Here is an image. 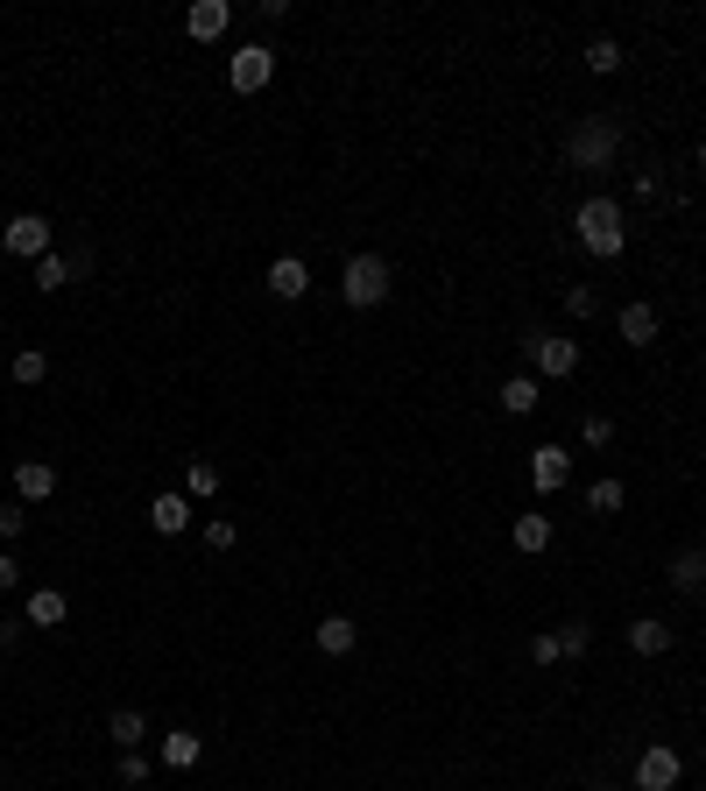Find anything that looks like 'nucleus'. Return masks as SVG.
Here are the masks:
<instances>
[{
    "label": "nucleus",
    "instance_id": "obj_1",
    "mask_svg": "<svg viewBox=\"0 0 706 791\" xmlns=\"http://www.w3.org/2000/svg\"><path fill=\"white\" fill-rule=\"evenodd\" d=\"M573 227H579V248H587V255H600V262H614L629 248V213L614 199H587L573 213Z\"/></svg>",
    "mask_w": 706,
    "mask_h": 791
},
{
    "label": "nucleus",
    "instance_id": "obj_2",
    "mask_svg": "<svg viewBox=\"0 0 706 791\" xmlns=\"http://www.w3.org/2000/svg\"><path fill=\"white\" fill-rule=\"evenodd\" d=\"M614 148H622V128H614L608 113H587V121L565 134V163H573V170H608Z\"/></svg>",
    "mask_w": 706,
    "mask_h": 791
},
{
    "label": "nucleus",
    "instance_id": "obj_3",
    "mask_svg": "<svg viewBox=\"0 0 706 791\" xmlns=\"http://www.w3.org/2000/svg\"><path fill=\"white\" fill-rule=\"evenodd\" d=\"M388 262L382 255H347V268H339V297H347V311H374L388 297Z\"/></svg>",
    "mask_w": 706,
    "mask_h": 791
},
{
    "label": "nucleus",
    "instance_id": "obj_4",
    "mask_svg": "<svg viewBox=\"0 0 706 791\" xmlns=\"http://www.w3.org/2000/svg\"><path fill=\"white\" fill-rule=\"evenodd\" d=\"M523 353H530L537 375H551V382L579 375V339H565V333H530V339H523Z\"/></svg>",
    "mask_w": 706,
    "mask_h": 791
},
{
    "label": "nucleus",
    "instance_id": "obj_5",
    "mask_svg": "<svg viewBox=\"0 0 706 791\" xmlns=\"http://www.w3.org/2000/svg\"><path fill=\"white\" fill-rule=\"evenodd\" d=\"M0 248H8L14 262H43L50 255V219L43 213H14L8 227H0Z\"/></svg>",
    "mask_w": 706,
    "mask_h": 791
},
{
    "label": "nucleus",
    "instance_id": "obj_6",
    "mask_svg": "<svg viewBox=\"0 0 706 791\" xmlns=\"http://www.w3.org/2000/svg\"><path fill=\"white\" fill-rule=\"evenodd\" d=\"M268 79H276V50H268V43H240V50L227 57V85L234 93H262Z\"/></svg>",
    "mask_w": 706,
    "mask_h": 791
},
{
    "label": "nucleus",
    "instance_id": "obj_7",
    "mask_svg": "<svg viewBox=\"0 0 706 791\" xmlns=\"http://www.w3.org/2000/svg\"><path fill=\"white\" fill-rule=\"evenodd\" d=\"M679 778H685V756L671 742H650L636 756V791H679Z\"/></svg>",
    "mask_w": 706,
    "mask_h": 791
},
{
    "label": "nucleus",
    "instance_id": "obj_8",
    "mask_svg": "<svg viewBox=\"0 0 706 791\" xmlns=\"http://www.w3.org/2000/svg\"><path fill=\"white\" fill-rule=\"evenodd\" d=\"M530 481H537V495H559V488L573 481V453H565V445H537L530 453Z\"/></svg>",
    "mask_w": 706,
    "mask_h": 791
},
{
    "label": "nucleus",
    "instance_id": "obj_9",
    "mask_svg": "<svg viewBox=\"0 0 706 791\" xmlns=\"http://www.w3.org/2000/svg\"><path fill=\"white\" fill-rule=\"evenodd\" d=\"M227 22H234V8H227V0H191L184 36H191V43H219V36H227Z\"/></svg>",
    "mask_w": 706,
    "mask_h": 791
},
{
    "label": "nucleus",
    "instance_id": "obj_10",
    "mask_svg": "<svg viewBox=\"0 0 706 791\" xmlns=\"http://www.w3.org/2000/svg\"><path fill=\"white\" fill-rule=\"evenodd\" d=\"M64 615H71V594L64 587H36V594H28V608H22L28 630H64Z\"/></svg>",
    "mask_w": 706,
    "mask_h": 791
},
{
    "label": "nucleus",
    "instance_id": "obj_11",
    "mask_svg": "<svg viewBox=\"0 0 706 791\" xmlns=\"http://www.w3.org/2000/svg\"><path fill=\"white\" fill-rule=\"evenodd\" d=\"M14 495L22 502H50L57 495V467L50 459H14Z\"/></svg>",
    "mask_w": 706,
    "mask_h": 791
},
{
    "label": "nucleus",
    "instance_id": "obj_12",
    "mask_svg": "<svg viewBox=\"0 0 706 791\" xmlns=\"http://www.w3.org/2000/svg\"><path fill=\"white\" fill-rule=\"evenodd\" d=\"M268 290H276L283 304H297V297L311 290V268H304V255H276V262H268Z\"/></svg>",
    "mask_w": 706,
    "mask_h": 791
},
{
    "label": "nucleus",
    "instance_id": "obj_13",
    "mask_svg": "<svg viewBox=\"0 0 706 791\" xmlns=\"http://www.w3.org/2000/svg\"><path fill=\"white\" fill-rule=\"evenodd\" d=\"M184 524H191V495H184V488H170V495L148 502V530H156V537H177Z\"/></svg>",
    "mask_w": 706,
    "mask_h": 791
},
{
    "label": "nucleus",
    "instance_id": "obj_14",
    "mask_svg": "<svg viewBox=\"0 0 706 791\" xmlns=\"http://www.w3.org/2000/svg\"><path fill=\"white\" fill-rule=\"evenodd\" d=\"M614 325H622V339H629V347H657V304H643V297L614 311Z\"/></svg>",
    "mask_w": 706,
    "mask_h": 791
},
{
    "label": "nucleus",
    "instance_id": "obj_15",
    "mask_svg": "<svg viewBox=\"0 0 706 791\" xmlns=\"http://www.w3.org/2000/svg\"><path fill=\"white\" fill-rule=\"evenodd\" d=\"M551 537H559V530H551L545 510H523L516 524H508V544H516V551H551Z\"/></svg>",
    "mask_w": 706,
    "mask_h": 791
},
{
    "label": "nucleus",
    "instance_id": "obj_16",
    "mask_svg": "<svg viewBox=\"0 0 706 791\" xmlns=\"http://www.w3.org/2000/svg\"><path fill=\"white\" fill-rule=\"evenodd\" d=\"M629 650H636V658H665V650H671V622L636 615V622H629Z\"/></svg>",
    "mask_w": 706,
    "mask_h": 791
},
{
    "label": "nucleus",
    "instance_id": "obj_17",
    "mask_svg": "<svg viewBox=\"0 0 706 791\" xmlns=\"http://www.w3.org/2000/svg\"><path fill=\"white\" fill-rule=\"evenodd\" d=\"M665 579H671L679 594H699V587H706V551H699V544H685L679 559L665 565Z\"/></svg>",
    "mask_w": 706,
    "mask_h": 791
},
{
    "label": "nucleus",
    "instance_id": "obj_18",
    "mask_svg": "<svg viewBox=\"0 0 706 791\" xmlns=\"http://www.w3.org/2000/svg\"><path fill=\"white\" fill-rule=\"evenodd\" d=\"M494 403H502L508 417H530L537 403H545V389H537V375H508L502 389H494Z\"/></svg>",
    "mask_w": 706,
    "mask_h": 791
},
{
    "label": "nucleus",
    "instance_id": "obj_19",
    "mask_svg": "<svg viewBox=\"0 0 706 791\" xmlns=\"http://www.w3.org/2000/svg\"><path fill=\"white\" fill-rule=\"evenodd\" d=\"M354 644H360L354 615H325L319 622V650H325V658H354Z\"/></svg>",
    "mask_w": 706,
    "mask_h": 791
},
{
    "label": "nucleus",
    "instance_id": "obj_20",
    "mask_svg": "<svg viewBox=\"0 0 706 791\" xmlns=\"http://www.w3.org/2000/svg\"><path fill=\"white\" fill-rule=\"evenodd\" d=\"M163 764H170V770H191V764H199V756H205V742L199 735H191V728H170V735H163Z\"/></svg>",
    "mask_w": 706,
    "mask_h": 791
},
{
    "label": "nucleus",
    "instance_id": "obj_21",
    "mask_svg": "<svg viewBox=\"0 0 706 791\" xmlns=\"http://www.w3.org/2000/svg\"><path fill=\"white\" fill-rule=\"evenodd\" d=\"M184 495L191 502H213L219 495V459H191V467H184Z\"/></svg>",
    "mask_w": 706,
    "mask_h": 791
},
{
    "label": "nucleus",
    "instance_id": "obj_22",
    "mask_svg": "<svg viewBox=\"0 0 706 791\" xmlns=\"http://www.w3.org/2000/svg\"><path fill=\"white\" fill-rule=\"evenodd\" d=\"M107 735H113V750H142V742H148V721L134 707H120L113 721H107Z\"/></svg>",
    "mask_w": 706,
    "mask_h": 791
},
{
    "label": "nucleus",
    "instance_id": "obj_23",
    "mask_svg": "<svg viewBox=\"0 0 706 791\" xmlns=\"http://www.w3.org/2000/svg\"><path fill=\"white\" fill-rule=\"evenodd\" d=\"M587 71L614 79V71H622V43H614V36H594V43H587Z\"/></svg>",
    "mask_w": 706,
    "mask_h": 791
},
{
    "label": "nucleus",
    "instance_id": "obj_24",
    "mask_svg": "<svg viewBox=\"0 0 706 791\" xmlns=\"http://www.w3.org/2000/svg\"><path fill=\"white\" fill-rule=\"evenodd\" d=\"M622 502H629V488L614 481V474H608V481H594V488H587V510H594V516H614Z\"/></svg>",
    "mask_w": 706,
    "mask_h": 791
},
{
    "label": "nucleus",
    "instance_id": "obj_25",
    "mask_svg": "<svg viewBox=\"0 0 706 791\" xmlns=\"http://www.w3.org/2000/svg\"><path fill=\"white\" fill-rule=\"evenodd\" d=\"M43 375H50V353H43V347H22V353H14V382H22V389H36Z\"/></svg>",
    "mask_w": 706,
    "mask_h": 791
},
{
    "label": "nucleus",
    "instance_id": "obj_26",
    "mask_svg": "<svg viewBox=\"0 0 706 791\" xmlns=\"http://www.w3.org/2000/svg\"><path fill=\"white\" fill-rule=\"evenodd\" d=\"M64 283H71V262H64V255H43V262H36V290H43V297L64 290Z\"/></svg>",
    "mask_w": 706,
    "mask_h": 791
},
{
    "label": "nucleus",
    "instance_id": "obj_27",
    "mask_svg": "<svg viewBox=\"0 0 706 791\" xmlns=\"http://www.w3.org/2000/svg\"><path fill=\"white\" fill-rule=\"evenodd\" d=\"M551 636H559V658H579V650L594 644V630H587V622H559Z\"/></svg>",
    "mask_w": 706,
    "mask_h": 791
},
{
    "label": "nucleus",
    "instance_id": "obj_28",
    "mask_svg": "<svg viewBox=\"0 0 706 791\" xmlns=\"http://www.w3.org/2000/svg\"><path fill=\"white\" fill-rule=\"evenodd\" d=\"M148 770L156 764H148L142 750H120V784H148Z\"/></svg>",
    "mask_w": 706,
    "mask_h": 791
},
{
    "label": "nucleus",
    "instance_id": "obj_29",
    "mask_svg": "<svg viewBox=\"0 0 706 791\" xmlns=\"http://www.w3.org/2000/svg\"><path fill=\"white\" fill-rule=\"evenodd\" d=\"M579 439H587V445H608V439H614V417L587 410V417H579Z\"/></svg>",
    "mask_w": 706,
    "mask_h": 791
},
{
    "label": "nucleus",
    "instance_id": "obj_30",
    "mask_svg": "<svg viewBox=\"0 0 706 791\" xmlns=\"http://www.w3.org/2000/svg\"><path fill=\"white\" fill-rule=\"evenodd\" d=\"M565 311H573V319H594V311H600V297L587 290V283H573V290H565Z\"/></svg>",
    "mask_w": 706,
    "mask_h": 791
},
{
    "label": "nucleus",
    "instance_id": "obj_31",
    "mask_svg": "<svg viewBox=\"0 0 706 791\" xmlns=\"http://www.w3.org/2000/svg\"><path fill=\"white\" fill-rule=\"evenodd\" d=\"M205 544H213V551H234V544H240V530L227 524V516H213V524H205Z\"/></svg>",
    "mask_w": 706,
    "mask_h": 791
},
{
    "label": "nucleus",
    "instance_id": "obj_32",
    "mask_svg": "<svg viewBox=\"0 0 706 791\" xmlns=\"http://www.w3.org/2000/svg\"><path fill=\"white\" fill-rule=\"evenodd\" d=\"M530 664H559V636H551V630L530 644Z\"/></svg>",
    "mask_w": 706,
    "mask_h": 791
},
{
    "label": "nucleus",
    "instance_id": "obj_33",
    "mask_svg": "<svg viewBox=\"0 0 706 791\" xmlns=\"http://www.w3.org/2000/svg\"><path fill=\"white\" fill-rule=\"evenodd\" d=\"M22 524H28V510H14V502H8V510H0V537H22Z\"/></svg>",
    "mask_w": 706,
    "mask_h": 791
},
{
    "label": "nucleus",
    "instance_id": "obj_34",
    "mask_svg": "<svg viewBox=\"0 0 706 791\" xmlns=\"http://www.w3.org/2000/svg\"><path fill=\"white\" fill-rule=\"evenodd\" d=\"M14 573H22V565H14V559H8V551H0V594H8V587H14Z\"/></svg>",
    "mask_w": 706,
    "mask_h": 791
},
{
    "label": "nucleus",
    "instance_id": "obj_35",
    "mask_svg": "<svg viewBox=\"0 0 706 791\" xmlns=\"http://www.w3.org/2000/svg\"><path fill=\"white\" fill-rule=\"evenodd\" d=\"M699 170H706V142H699Z\"/></svg>",
    "mask_w": 706,
    "mask_h": 791
}]
</instances>
